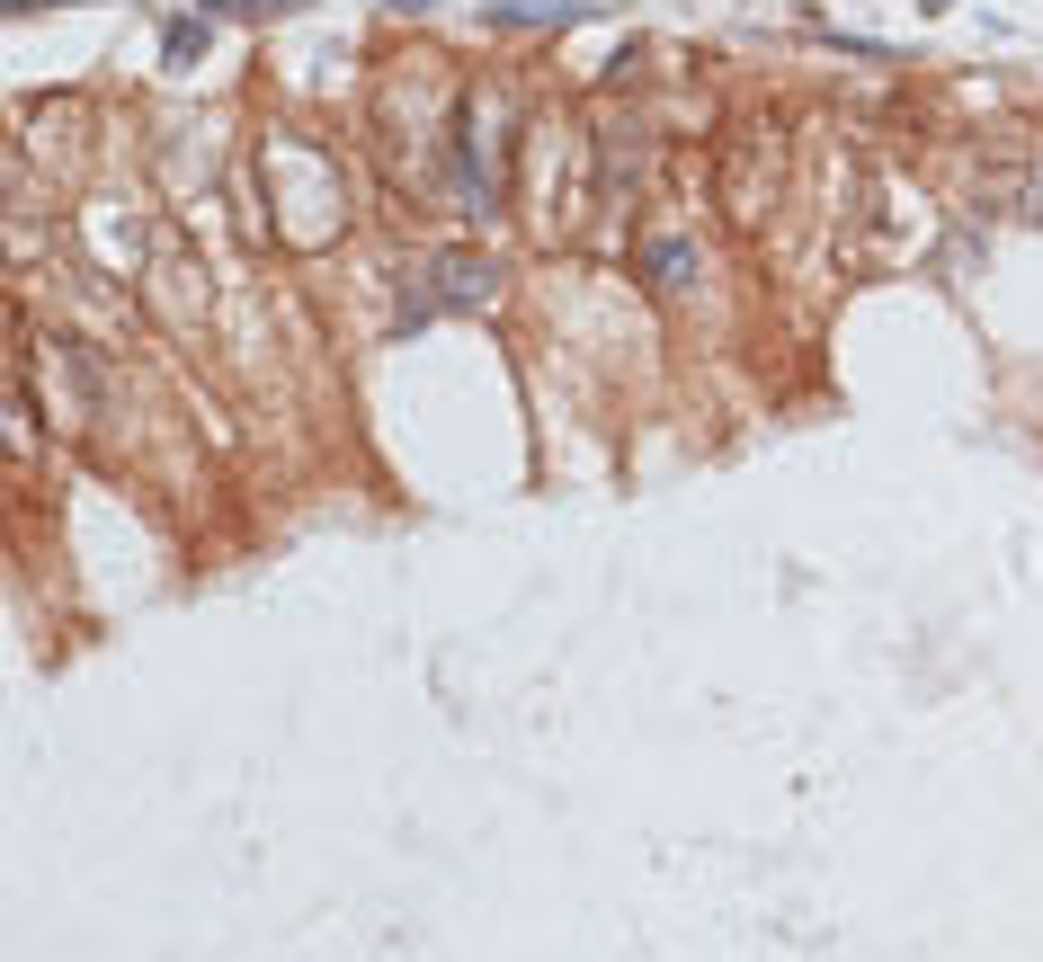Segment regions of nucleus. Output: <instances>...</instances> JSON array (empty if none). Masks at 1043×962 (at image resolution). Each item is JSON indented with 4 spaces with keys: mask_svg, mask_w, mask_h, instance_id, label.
<instances>
[{
    "mask_svg": "<svg viewBox=\"0 0 1043 962\" xmlns=\"http://www.w3.org/2000/svg\"><path fill=\"white\" fill-rule=\"evenodd\" d=\"M687 267H696V259H687V241H661V250H651V286L678 295V286H687Z\"/></svg>",
    "mask_w": 1043,
    "mask_h": 962,
    "instance_id": "2",
    "label": "nucleus"
},
{
    "mask_svg": "<svg viewBox=\"0 0 1043 962\" xmlns=\"http://www.w3.org/2000/svg\"><path fill=\"white\" fill-rule=\"evenodd\" d=\"M428 286H437V304H491V286H500V277H491L482 259H465V250H446V259L428 267Z\"/></svg>",
    "mask_w": 1043,
    "mask_h": 962,
    "instance_id": "1",
    "label": "nucleus"
},
{
    "mask_svg": "<svg viewBox=\"0 0 1043 962\" xmlns=\"http://www.w3.org/2000/svg\"><path fill=\"white\" fill-rule=\"evenodd\" d=\"M197 54H206V27L179 19V27H170V62H197Z\"/></svg>",
    "mask_w": 1043,
    "mask_h": 962,
    "instance_id": "3",
    "label": "nucleus"
}]
</instances>
